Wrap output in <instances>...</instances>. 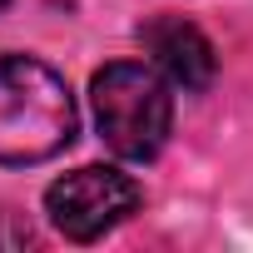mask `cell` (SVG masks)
<instances>
[{
    "label": "cell",
    "instance_id": "obj_2",
    "mask_svg": "<svg viewBox=\"0 0 253 253\" xmlns=\"http://www.w3.org/2000/svg\"><path fill=\"white\" fill-rule=\"evenodd\" d=\"M89 99H94L99 139L119 159H154L164 149L169 124H174V99H169V84L159 80V70H149L139 60H114L94 75Z\"/></svg>",
    "mask_w": 253,
    "mask_h": 253
},
{
    "label": "cell",
    "instance_id": "obj_3",
    "mask_svg": "<svg viewBox=\"0 0 253 253\" xmlns=\"http://www.w3.org/2000/svg\"><path fill=\"white\" fill-rule=\"evenodd\" d=\"M134 204H139V184L104 164H84V169L65 174L60 184H50V194H45L50 223L75 243H94L124 213H134Z\"/></svg>",
    "mask_w": 253,
    "mask_h": 253
},
{
    "label": "cell",
    "instance_id": "obj_5",
    "mask_svg": "<svg viewBox=\"0 0 253 253\" xmlns=\"http://www.w3.org/2000/svg\"><path fill=\"white\" fill-rule=\"evenodd\" d=\"M5 5H10V0H0V10H5Z\"/></svg>",
    "mask_w": 253,
    "mask_h": 253
},
{
    "label": "cell",
    "instance_id": "obj_1",
    "mask_svg": "<svg viewBox=\"0 0 253 253\" xmlns=\"http://www.w3.org/2000/svg\"><path fill=\"white\" fill-rule=\"evenodd\" d=\"M75 139V94L70 84L30 60H0V164H40Z\"/></svg>",
    "mask_w": 253,
    "mask_h": 253
},
{
    "label": "cell",
    "instance_id": "obj_4",
    "mask_svg": "<svg viewBox=\"0 0 253 253\" xmlns=\"http://www.w3.org/2000/svg\"><path fill=\"white\" fill-rule=\"evenodd\" d=\"M139 40H144V50L154 55V65L179 89H209L213 84L218 60H213V45H209V35L199 25H189L179 15H159V20H149L139 30Z\"/></svg>",
    "mask_w": 253,
    "mask_h": 253
}]
</instances>
